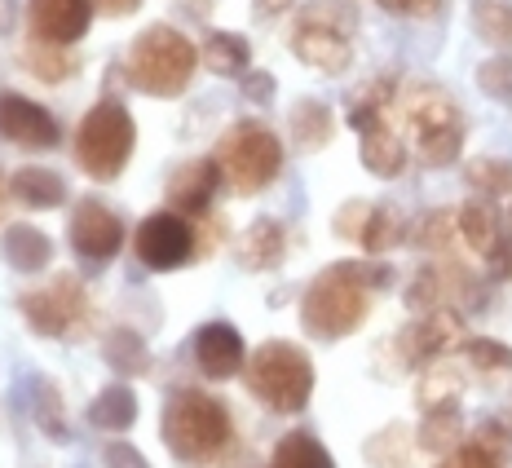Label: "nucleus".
<instances>
[{
    "label": "nucleus",
    "instance_id": "1",
    "mask_svg": "<svg viewBox=\"0 0 512 468\" xmlns=\"http://www.w3.org/2000/svg\"><path fill=\"white\" fill-rule=\"evenodd\" d=\"M393 287V265H384L376 257L362 261H332L327 270H318L301 292V327L309 340H336L354 336L371 314L376 292Z\"/></svg>",
    "mask_w": 512,
    "mask_h": 468
},
{
    "label": "nucleus",
    "instance_id": "2",
    "mask_svg": "<svg viewBox=\"0 0 512 468\" xmlns=\"http://www.w3.org/2000/svg\"><path fill=\"white\" fill-rule=\"evenodd\" d=\"M159 438H164L168 455L181 464H217L234 442L230 407L204 389H177L164 402Z\"/></svg>",
    "mask_w": 512,
    "mask_h": 468
},
{
    "label": "nucleus",
    "instance_id": "3",
    "mask_svg": "<svg viewBox=\"0 0 512 468\" xmlns=\"http://www.w3.org/2000/svg\"><path fill=\"white\" fill-rule=\"evenodd\" d=\"M199 67H204V62H199L195 40L168 23H155V27L137 31L133 45H128L124 80L133 84V89H142L146 98H181Z\"/></svg>",
    "mask_w": 512,
    "mask_h": 468
},
{
    "label": "nucleus",
    "instance_id": "4",
    "mask_svg": "<svg viewBox=\"0 0 512 468\" xmlns=\"http://www.w3.org/2000/svg\"><path fill=\"white\" fill-rule=\"evenodd\" d=\"M243 385L274 416H301L309 398H314V358L296 340H283V336L261 340L248 354Z\"/></svg>",
    "mask_w": 512,
    "mask_h": 468
},
{
    "label": "nucleus",
    "instance_id": "5",
    "mask_svg": "<svg viewBox=\"0 0 512 468\" xmlns=\"http://www.w3.org/2000/svg\"><path fill=\"white\" fill-rule=\"evenodd\" d=\"M402 124L411 133V146L424 168H451L464 151V111L442 84H411L398 93Z\"/></svg>",
    "mask_w": 512,
    "mask_h": 468
},
{
    "label": "nucleus",
    "instance_id": "6",
    "mask_svg": "<svg viewBox=\"0 0 512 468\" xmlns=\"http://www.w3.org/2000/svg\"><path fill=\"white\" fill-rule=\"evenodd\" d=\"M133 146H137V124L128 115V106L120 98H102L80 115L71 155H76V168L89 182H115L128 168V159H133Z\"/></svg>",
    "mask_w": 512,
    "mask_h": 468
},
{
    "label": "nucleus",
    "instance_id": "7",
    "mask_svg": "<svg viewBox=\"0 0 512 468\" xmlns=\"http://www.w3.org/2000/svg\"><path fill=\"white\" fill-rule=\"evenodd\" d=\"M212 159L221 164V177L234 195H261L283 173V142L261 120H239L217 137Z\"/></svg>",
    "mask_w": 512,
    "mask_h": 468
},
{
    "label": "nucleus",
    "instance_id": "8",
    "mask_svg": "<svg viewBox=\"0 0 512 468\" xmlns=\"http://www.w3.org/2000/svg\"><path fill=\"white\" fill-rule=\"evenodd\" d=\"M354 23L358 14L349 5L314 0V5L301 9V18L292 27V53L318 76H345L354 67V40H349Z\"/></svg>",
    "mask_w": 512,
    "mask_h": 468
},
{
    "label": "nucleus",
    "instance_id": "9",
    "mask_svg": "<svg viewBox=\"0 0 512 468\" xmlns=\"http://www.w3.org/2000/svg\"><path fill=\"white\" fill-rule=\"evenodd\" d=\"M133 257L142 270L151 274H168V270H181L186 261L199 257V230L190 217L164 208V212H151L142 217V226L133 230Z\"/></svg>",
    "mask_w": 512,
    "mask_h": 468
},
{
    "label": "nucleus",
    "instance_id": "10",
    "mask_svg": "<svg viewBox=\"0 0 512 468\" xmlns=\"http://www.w3.org/2000/svg\"><path fill=\"white\" fill-rule=\"evenodd\" d=\"M18 310H23L31 332L62 340L89 318V292H84V283L76 274H58L45 287H31V292L18 296Z\"/></svg>",
    "mask_w": 512,
    "mask_h": 468
},
{
    "label": "nucleus",
    "instance_id": "11",
    "mask_svg": "<svg viewBox=\"0 0 512 468\" xmlns=\"http://www.w3.org/2000/svg\"><path fill=\"white\" fill-rule=\"evenodd\" d=\"M468 327H464V310L446 305V310H429V314H415V323H407L398 332V358L415 371H424L429 363H442L451 349H464Z\"/></svg>",
    "mask_w": 512,
    "mask_h": 468
},
{
    "label": "nucleus",
    "instance_id": "12",
    "mask_svg": "<svg viewBox=\"0 0 512 468\" xmlns=\"http://www.w3.org/2000/svg\"><path fill=\"white\" fill-rule=\"evenodd\" d=\"M67 243L80 261L106 265L111 257H120V248H124V221L98 195H84L76 199V208L67 217Z\"/></svg>",
    "mask_w": 512,
    "mask_h": 468
},
{
    "label": "nucleus",
    "instance_id": "13",
    "mask_svg": "<svg viewBox=\"0 0 512 468\" xmlns=\"http://www.w3.org/2000/svg\"><path fill=\"white\" fill-rule=\"evenodd\" d=\"M190 354H195V367L199 376L208 380H234L243 376V367H248V345H243V332L226 318H208V323H199L195 332H190Z\"/></svg>",
    "mask_w": 512,
    "mask_h": 468
},
{
    "label": "nucleus",
    "instance_id": "14",
    "mask_svg": "<svg viewBox=\"0 0 512 468\" xmlns=\"http://www.w3.org/2000/svg\"><path fill=\"white\" fill-rule=\"evenodd\" d=\"M0 142L23 146V151H53L62 142V124L49 106L23 98V93H0Z\"/></svg>",
    "mask_w": 512,
    "mask_h": 468
},
{
    "label": "nucleus",
    "instance_id": "15",
    "mask_svg": "<svg viewBox=\"0 0 512 468\" xmlns=\"http://www.w3.org/2000/svg\"><path fill=\"white\" fill-rule=\"evenodd\" d=\"M226 186V177H221V164L217 159H186V164H177L173 173H168L164 182V199L168 208L181 212V217L199 221L212 212V199H217V190Z\"/></svg>",
    "mask_w": 512,
    "mask_h": 468
},
{
    "label": "nucleus",
    "instance_id": "16",
    "mask_svg": "<svg viewBox=\"0 0 512 468\" xmlns=\"http://www.w3.org/2000/svg\"><path fill=\"white\" fill-rule=\"evenodd\" d=\"M93 14H98L93 0H27L31 40H45V45H80L93 27Z\"/></svg>",
    "mask_w": 512,
    "mask_h": 468
},
{
    "label": "nucleus",
    "instance_id": "17",
    "mask_svg": "<svg viewBox=\"0 0 512 468\" xmlns=\"http://www.w3.org/2000/svg\"><path fill=\"white\" fill-rule=\"evenodd\" d=\"M455 221H460V239H464V248L473 252L477 261H495L499 252L512 243V226H508V217L499 212L495 199H486V195H477V199H468V204L455 208Z\"/></svg>",
    "mask_w": 512,
    "mask_h": 468
},
{
    "label": "nucleus",
    "instance_id": "18",
    "mask_svg": "<svg viewBox=\"0 0 512 468\" xmlns=\"http://www.w3.org/2000/svg\"><path fill=\"white\" fill-rule=\"evenodd\" d=\"M234 261L248 274H270L287 261V226L279 217H256L234 243Z\"/></svg>",
    "mask_w": 512,
    "mask_h": 468
},
{
    "label": "nucleus",
    "instance_id": "19",
    "mask_svg": "<svg viewBox=\"0 0 512 468\" xmlns=\"http://www.w3.org/2000/svg\"><path fill=\"white\" fill-rule=\"evenodd\" d=\"M358 155H362V168H367L371 177H380V182H398L411 159L407 142H402V133L389 124V115L358 133Z\"/></svg>",
    "mask_w": 512,
    "mask_h": 468
},
{
    "label": "nucleus",
    "instance_id": "20",
    "mask_svg": "<svg viewBox=\"0 0 512 468\" xmlns=\"http://www.w3.org/2000/svg\"><path fill=\"white\" fill-rule=\"evenodd\" d=\"M0 261L14 274H40V270H49V261H53V239L40 226L14 221V226L0 230Z\"/></svg>",
    "mask_w": 512,
    "mask_h": 468
},
{
    "label": "nucleus",
    "instance_id": "21",
    "mask_svg": "<svg viewBox=\"0 0 512 468\" xmlns=\"http://www.w3.org/2000/svg\"><path fill=\"white\" fill-rule=\"evenodd\" d=\"M9 199L23 208H36V212H53L67 204L71 195H67V177L62 173H53L45 164H27L9 177Z\"/></svg>",
    "mask_w": 512,
    "mask_h": 468
},
{
    "label": "nucleus",
    "instance_id": "22",
    "mask_svg": "<svg viewBox=\"0 0 512 468\" xmlns=\"http://www.w3.org/2000/svg\"><path fill=\"white\" fill-rule=\"evenodd\" d=\"M287 137H292V146L305 151V155L323 151V146L336 137L332 106H327L323 98H296L292 111H287Z\"/></svg>",
    "mask_w": 512,
    "mask_h": 468
},
{
    "label": "nucleus",
    "instance_id": "23",
    "mask_svg": "<svg viewBox=\"0 0 512 468\" xmlns=\"http://www.w3.org/2000/svg\"><path fill=\"white\" fill-rule=\"evenodd\" d=\"M199 62L221 80H243L252 71V45L239 31H208V40L199 45Z\"/></svg>",
    "mask_w": 512,
    "mask_h": 468
},
{
    "label": "nucleus",
    "instance_id": "24",
    "mask_svg": "<svg viewBox=\"0 0 512 468\" xmlns=\"http://www.w3.org/2000/svg\"><path fill=\"white\" fill-rule=\"evenodd\" d=\"M137 411H142V402H137L133 385L115 380V385H106L98 398L89 402V424L102 433H128L137 424Z\"/></svg>",
    "mask_w": 512,
    "mask_h": 468
},
{
    "label": "nucleus",
    "instance_id": "25",
    "mask_svg": "<svg viewBox=\"0 0 512 468\" xmlns=\"http://www.w3.org/2000/svg\"><path fill=\"white\" fill-rule=\"evenodd\" d=\"M407 230H411V221L402 217L393 204H371L358 248L367 252V257H384V252H393L398 243H407Z\"/></svg>",
    "mask_w": 512,
    "mask_h": 468
},
{
    "label": "nucleus",
    "instance_id": "26",
    "mask_svg": "<svg viewBox=\"0 0 512 468\" xmlns=\"http://www.w3.org/2000/svg\"><path fill=\"white\" fill-rule=\"evenodd\" d=\"M102 358L115 376H142L151 367V349H146V336L133 332V327H111L102 336Z\"/></svg>",
    "mask_w": 512,
    "mask_h": 468
},
{
    "label": "nucleus",
    "instance_id": "27",
    "mask_svg": "<svg viewBox=\"0 0 512 468\" xmlns=\"http://www.w3.org/2000/svg\"><path fill=\"white\" fill-rule=\"evenodd\" d=\"M468 23L495 53H512V0H468Z\"/></svg>",
    "mask_w": 512,
    "mask_h": 468
},
{
    "label": "nucleus",
    "instance_id": "28",
    "mask_svg": "<svg viewBox=\"0 0 512 468\" xmlns=\"http://www.w3.org/2000/svg\"><path fill=\"white\" fill-rule=\"evenodd\" d=\"M460 442H464V416H460V402H455V407H433V411H424L420 429H415V446H420V451L451 455Z\"/></svg>",
    "mask_w": 512,
    "mask_h": 468
},
{
    "label": "nucleus",
    "instance_id": "29",
    "mask_svg": "<svg viewBox=\"0 0 512 468\" xmlns=\"http://www.w3.org/2000/svg\"><path fill=\"white\" fill-rule=\"evenodd\" d=\"M31 420H36V429L45 433L53 442H71V424H67V402H62V393L53 380H31Z\"/></svg>",
    "mask_w": 512,
    "mask_h": 468
},
{
    "label": "nucleus",
    "instance_id": "30",
    "mask_svg": "<svg viewBox=\"0 0 512 468\" xmlns=\"http://www.w3.org/2000/svg\"><path fill=\"white\" fill-rule=\"evenodd\" d=\"M23 67L36 80H45V84H62V80L80 76V58H76V53H71L67 45H45V40H27Z\"/></svg>",
    "mask_w": 512,
    "mask_h": 468
},
{
    "label": "nucleus",
    "instance_id": "31",
    "mask_svg": "<svg viewBox=\"0 0 512 468\" xmlns=\"http://www.w3.org/2000/svg\"><path fill=\"white\" fill-rule=\"evenodd\" d=\"M270 468H336V460L314 433L296 429V433H283V438L274 442Z\"/></svg>",
    "mask_w": 512,
    "mask_h": 468
},
{
    "label": "nucleus",
    "instance_id": "32",
    "mask_svg": "<svg viewBox=\"0 0 512 468\" xmlns=\"http://www.w3.org/2000/svg\"><path fill=\"white\" fill-rule=\"evenodd\" d=\"M464 393V376L460 367L451 363H429L420 376V385H415V402H420V411H433V407H455Z\"/></svg>",
    "mask_w": 512,
    "mask_h": 468
},
{
    "label": "nucleus",
    "instance_id": "33",
    "mask_svg": "<svg viewBox=\"0 0 512 468\" xmlns=\"http://www.w3.org/2000/svg\"><path fill=\"white\" fill-rule=\"evenodd\" d=\"M455 239H460V221H455L451 208L424 212V217H415L411 230H407V243L420 248V252H446Z\"/></svg>",
    "mask_w": 512,
    "mask_h": 468
},
{
    "label": "nucleus",
    "instance_id": "34",
    "mask_svg": "<svg viewBox=\"0 0 512 468\" xmlns=\"http://www.w3.org/2000/svg\"><path fill=\"white\" fill-rule=\"evenodd\" d=\"M464 177H468V186L477 190V195H486V199H512V159H473V164L464 168Z\"/></svg>",
    "mask_w": 512,
    "mask_h": 468
},
{
    "label": "nucleus",
    "instance_id": "35",
    "mask_svg": "<svg viewBox=\"0 0 512 468\" xmlns=\"http://www.w3.org/2000/svg\"><path fill=\"white\" fill-rule=\"evenodd\" d=\"M464 358L477 376H499V371H512V349L504 340H490V336H468L464 340Z\"/></svg>",
    "mask_w": 512,
    "mask_h": 468
},
{
    "label": "nucleus",
    "instance_id": "36",
    "mask_svg": "<svg viewBox=\"0 0 512 468\" xmlns=\"http://www.w3.org/2000/svg\"><path fill=\"white\" fill-rule=\"evenodd\" d=\"M407 429H398V424H389V429H380L376 438L367 442V460L371 468H407L411 460V446H407Z\"/></svg>",
    "mask_w": 512,
    "mask_h": 468
},
{
    "label": "nucleus",
    "instance_id": "37",
    "mask_svg": "<svg viewBox=\"0 0 512 468\" xmlns=\"http://www.w3.org/2000/svg\"><path fill=\"white\" fill-rule=\"evenodd\" d=\"M477 89L495 102H512V53H495L477 67Z\"/></svg>",
    "mask_w": 512,
    "mask_h": 468
},
{
    "label": "nucleus",
    "instance_id": "38",
    "mask_svg": "<svg viewBox=\"0 0 512 468\" xmlns=\"http://www.w3.org/2000/svg\"><path fill=\"white\" fill-rule=\"evenodd\" d=\"M437 468H504V455H495L490 446H482L477 438L460 442L451 455H442V464Z\"/></svg>",
    "mask_w": 512,
    "mask_h": 468
},
{
    "label": "nucleus",
    "instance_id": "39",
    "mask_svg": "<svg viewBox=\"0 0 512 468\" xmlns=\"http://www.w3.org/2000/svg\"><path fill=\"white\" fill-rule=\"evenodd\" d=\"M367 212H371V199H345V204L332 212V230H336V239L358 243V239H362V226H367Z\"/></svg>",
    "mask_w": 512,
    "mask_h": 468
},
{
    "label": "nucleus",
    "instance_id": "40",
    "mask_svg": "<svg viewBox=\"0 0 512 468\" xmlns=\"http://www.w3.org/2000/svg\"><path fill=\"white\" fill-rule=\"evenodd\" d=\"M102 468H151V464H146V455L137 451L133 442H120V438H115V442L102 446Z\"/></svg>",
    "mask_w": 512,
    "mask_h": 468
},
{
    "label": "nucleus",
    "instance_id": "41",
    "mask_svg": "<svg viewBox=\"0 0 512 468\" xmlns=\"http://www.w3.org/2000/svg\"><path fill=\"white\" fill-rule=\"evenodd\" d=\"M274 93H279V80L270 76V71H248V76H243V98L248 102H256V106H270L274 102Z\"/></svg>",
    "mask_w": 512,
    "mask_h": 468
},
{
    "label": "nucleus",
    "instance_id": "42",
    "mask_svg": "<svg viewBox=\"0 0 512 468\" xmlns=\"http://www.w3.org/2000/svg\"><path fill=\"white\" fill-rule=\"evenodd\" d=\"M384 14H407V18H433L446 0H376Z\"/></svg>",
    "mask_w": 512,
    "mask_h": 468
},
{
    "label": "nucleus",
    "instance_id": "43",
    "mask_svg": "<svg viewBox=\"0 0 512 468\" xmlns=\"http://www.w3.org/2000/svg\"><path fill=\"white\" fill-rule=\"evenodd\" d=\"M473 438L482 442V446H490V451H495V455H504V460H508V451H512V433H508V424H499V420H486L482 429L473 433Z\"/></svg>",
    "mask_w": 512,
    "mask_h": 468
},
{
    "label": "nucleus",
    "instance_id": "44",
    "mask_svg": "<svg viewBox=\"0 0 512 468\" xmlns=\"http://www.w3.org/2000/svg\"><path fill=\"white\" fill-rule=\"evenodd\" d=\"M93 5H98L102 14H111V18H128V14L142 9V0H93Z\"/></svg>",
    "mask_w": 512,
    "mask_h": 468
},
{
    "label": "nucleus",
    "instance_id": "45",
    "mask_svg": "<svg viewBox=\"0 0 512 468\" xmlns=\"http://www.w3.org/2000/svg\"><path fill=\"white\" fill-rule=\"evenodd\" d=\"M252 5H256V14L261 18H279V14L292 9V0H252Z\"/></svg>",
    "mask_w": 512,
    "mask_h": 468
},
{
    "label": "nucleus",
    "instance_id": "46",
    "mask_svg": "<svg viewBox=\"0 0 512 468\" xmlns=\"http://www.w3.org/2000/svg\"><path fill=\"white\" fill-rule=\"evenodd\" d=\"M18 23V0H0V36H9Z\"/></svg>",
    "mask_w": 512,
    "mask_h": 468
},
{
    "label": "nucleus",
    "instance_id": "47",
    "mask_svg": "<svg viewBox=\"0 0 512 468\" xmlns=\"http://www.w3.org/2000/svg\"><path fill=\"white\" fill-rule=\"evenodd\" d=\"M181 9H190L195 18H208V9H212V0H177Z\"/></svg>",
    "mask_w": 512,
    "mask_h": 468
},
{
    "label": "nucleus",
    "instance_id": "48",
    "mask_svg": "<svg viewBox=\"0 0 512 468\" xmlns=\"http://www.w3.org/2000/svg\"><path fill=\"white\" fill-rule=\"evenodd\" d=\"M5 190H9V182H5V173H0V204H5Z\"/></svg>",
    "mask_w": 512,
    "mask_h": 468
},
{
    "label": "nucleus",
    "instance_id": "49",
    "mask_svg": "<svg viewBox=\"0 0 512 468\" xmlns=\"http://www.w3.org/2000/svg\"><path fill=\"white\" fill-rule=\"evenodd\" d=\"M508 226H512V208H508Z\"/></svg>",
    "mask_w": 512,
    "mask_h": 468
}]
</instances>
